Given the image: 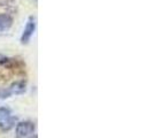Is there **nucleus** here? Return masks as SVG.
Returning a JSON list of instances; mask_svg holds the SVG:
<instances>
[{"instance_id":"obj_1","label":"nucleus","mask_w":153,"mask_h":138,"mask_svg":"<svg viewBox=\"0 0 153 138\" xmlns=\"http://www.w3.org/2000/svg\"><path fill=\"white\" fill-rule=\"evenodd\" d=\"M36 130L35 123L31 121H22L16 124L15 134L17 138H28Z\"/></svg>"},{"instance_id":"obj_2","label":"nucleus","mask_w":153,"mask_h":138,"mask_svg":"<svg viewBox=\"0 0 153 138\" xmlns=\"http://www.w3.org/2000/svg\"><path fill=\"white\" fill-rule=\"evenodd\" d=\"M35 31H36V17L30 16L27 21L24 29H23L22 36H21V43L22 44H28L30 42L31 37L33 36Z\"/></svg>"},{"instance_id":"obj_3","label":"nucleus","mask_w":153,"mask_h":138,"mask_svg":"<svg viewBox=\"0 0 153 138\" xmlns=\"http://www.w3.org/2000/svg\"><path fill=\"white\" fill-rule=\"evenodd\" d=\"M10 94H22L27 90V83L24 81H17L8 88Z\"/></svg>"},{"instance_id":"obj_4","label":"nucleus","mask_w":153,"mask_h":138,"mask_svg":"<svg viewBox=\"0 0 153 138\" xmlns=\"http://www.w3.org/2000/svg\"><path fill=\"white\" fill-rule=\"evenodd\" d=\"M13 25V17L8 14H0V32L8 30Z\"/></svg>"},{"instance_id":"obj_5","label":"nucleus","mask_w":153,"mask_h":138,"mask_svg":"<svg viewBox=\"0 0 153 138\" xmlns=\"http://www.w3.org/2000/svg\"><path fill=\"white\" fill-rule=\"evenodd\" d=\"M16 123V117H13L12 115L4 120H0V131L10 130Z\"/></svg>"},{"instance_id":"obj_6","label":"nucleus","mask_w":153,"mask_h":138,"mask_svg":"<svg viewBox=\"0 0 153 138\" xmlns=\"http://www.w3.org/2000/svg\"><path fill=\"white\" fill-rule=\"evenodd\" d=\"M8 116H10V109L4 107L0 108V120H4V119L8 117Z\"/></svg>"},{"instance_id":"obj_7","label":"nucleus","mask_w":153,"mask_h":138,"mask_svg":"<svg viewBox=\"0 0 153 138\" xmlns=\"http://www.w3.org/2000/svg\"><path fill=\"white\" fill-rule=\"evenodd\" d=\"M10 92L8 89H0V99H5V98H8L10 97Z\"/></svg>"}]
</instances>
